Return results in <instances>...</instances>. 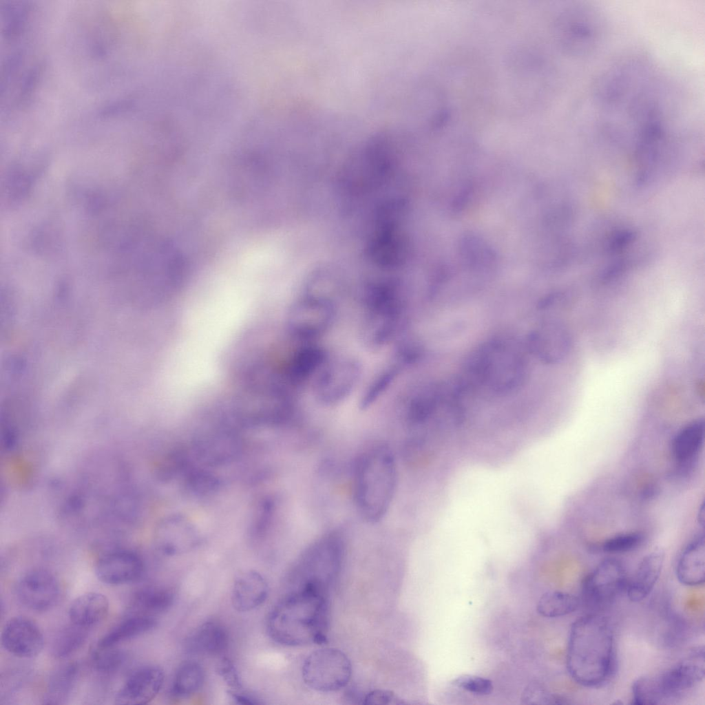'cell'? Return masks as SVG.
<instances>
[{
	"label": "cell",
	"mask_w": 705,
	"mask_h": 705,
	"mask_svg": "<svg viewBox=\"0 0 705 705\" xmlns=\"http://www.w3.org/2000/svg\"><path fill=\"white\" fill-rule=\"evenodd\" d=\"M329 611L328 594L310 587L296 588L272 608L266 631L283 646L323 644L327 641Z\"/></svg>",
	"instance_id": "1"
},
{
	"label": "cell",
	"mask_w": 705,
	"mask_h": 705,
	"mask_svg": "<svg viewBox=\"0 0 705 705\" xmlns=\"http://www.w3.org/2000/svg\"><path fill=\"white\" fill-rule=\"evenodd\" d=\"M566 664L571 677L583 686L597 687L609 679L614 669V636L605 616L589 613L572 624Z\"/></svg>",
	"instance_id": "2"
},
{
	"label": "cell",
	"mask_w": 705,
	"mask_h": 705,
	"mask_svg": "<svg viewBox=\"0 0 705 705\" xmlns=\"http://www.w3.org/2000/svg\"><path fill=\"white\" fill-rule=\"evenodd\" d=\"M398 481L394 454L386 443L364 450L352 470V497L359 516L376 523L383 518L394 499Z\"/></svg>",
	"instance_id": "3"
},
{
	"label": "cell",
	"mask_w": 705,
	"mask_h": 705,
	"mask_svg": "<svg viewBox=\"0 0 705 705\" xmlns=\"http://www.w3.org/2000/svg\"><path fill=\"white\" fill-rule=\"evenodd\" d=\"M704 649L691 650L680 662L655 675L638 677L632 686V704L655 705L682 699L704 677Z\"/></svg>",
	"instance_id": "4"
},
{
	"label": "cell",
	"mask_w": 705,
	"mask_h": 705,
	"mask_svg": "<svg viewBox=\"0 0 705 705\" xmlns=\"http://www.w3.org/2000/svg\"><path fill=\"white\" fill-rule=\"evenodd\" d=\"M345 543L337 529L329 530L310 543L294 565L297 588L311 587L328 594L342 567Z\"/></svg>",
	"instance_id": "5"
},
{
	"label": "cell",
	"mask_w": 705,
	"mask_h": 705,
	"mask_svg": "<svg viewBox=\"0 0 705 705\" xmlns=\"http://www.w3.org/2000/svg\"><path fill=\"white\" fill-rule=\"evenodd\" d=\"M361 374V364L356 358L328 357L311 382L315 401L325 407L340 404L355 390Z\"/></svg>",
	"instance_id": "6"
},
{
	"label": "cell",
	"mask_w": 705,
	"mask_h": 705,
	"mask_svg": "<svg viewBox=\"0 0 705 705\" xmlns=\"http://www.w3.org/2000/svg\"><path fill=\"white\" fill-rule=\"evenodd\" d=\"M352 674L350 659L342 651L334 647H323L311 652L302 667L305 684L321 693H332L345 688Z\"/></svg>",
	"instance_id": "7"
},
{
	"label": "cell",
	"mask_w": 705,
	"mask_h": 705,
	"mask_svg": "<svg viewBox=\"0 0 705 705\" xmlns=\"http://www.w3.org/2000/svg\"><path fill=\"white\" fill-rule=\"evenodd\" d=\"M628 579L624 566L616 558L602 560L584 579L582 599L593 609L609 605L626 590Z\"/></svg>",
	"instance_id": "8"
},
{
	"label": "cell",
	"mask_w": 705,
	"mask_h": 705,
	"mask_svg": "<svg viewBox=\"0 0 705 705\" xmlns=\"http://www.w3.org/2000/svg\"><path fill=\"white\" fill-rule=\"evenodd\" d=\"M336 306L329 299L308 296L291 308L289 326L293 334L306 342L325 335L336 319Z\"/></svg>",
	"instance_id": "9"
},
{
	"label": "cell",
	"mask_w": 705,
	"mask_h": 705,
	"mask_svg": "<svg viewBox=\"0 0 705 705\" xmlns=\"http://www.w3.org/2000/svg\"><path fill=\"white\" fill-rule=\"evenodd\" d=\"M16 593L19 601L34 611H46L58 600L60 589L55 576L48 570L36 569L18 582Z\"/></svg>",
	"instance_id": "10"
},
{
	"label": "cell",
	"mask_w": 705,
	"mask_h": 705,
	"mask_svg": "<svg viewBox=\"0 0 705 705\" xmlns=\"http://www.w3.org/2000/svg\"><path fill=\"white\" fill-rule=\"evenodd\" d=\"M1 644L10 654L32 658L43 649L44 638L37 624L24 616L10 619L2 630Z\"/></svg>",
	"instance_id": "11"
},
{
	"label": "cell",
	"mask_w": 705,
	"mask_h": 705,
	"mask_svg": "<svg viewBox=\"0 0 705 705\" xmlns=\"http://www.w3.org/2000/svg\"><path fill=\"white\" fill-rule=\"evenodd\" d=\"M144 564L136 553L118 549L101 556L95 565V574L102 582L118 585L134 582L141 577Z\"/></svg>",
	"instance_id": "12"
},
{
	"label": "cell",
	"mask_w": 705,
	"mask_h": 705,
	"mask_svg": "<svg viewBox=\"0 0 705 705\" xmlns=\"http://www.w3.org/2000/svg\"><path fill=\"white\" fill-rule=\"evenodd\" d=\"M163 670L157 666H143L127 679L115 697L116 704H145L153 700L164 682Z\"/></svg>",
	"instance_id": "13"
},
{
	"label": "cell",
	"mask_w": 705,
	"mask_h": 705,
	"mask_svg": "<svg viewBox=\"0 0 705 705\" xmlns=\"http://www.w3.org/2000/svg\"><path fill=\"white\" fill-rule=\"evenodd\" d=\"M269 594L266 580L259 572L247 570L235 578L231 590V603L239 612L253 611L266 601Z\"/></svg>",
	"instance_id": "14"
},
{
	"label": "cell",
	"mask_w": 705,
	"mask_h": 705,
	"mask_svg": "<svg viewBox=\"0 0 705 705\" xmlns=\"http://www.w3.org/2000/svg\"><path fill=\"white\" fill-rule=\"evenodd\" d=\"M664 558L661 549H655L644 556L627 582L625 591L631 601L640 602L651 593L661 574Z\"/></svg>",
	"instance_id": "15"
},
{
	"label": "cell",
	"mask_w": 705,
	"mask_h": 705,
	"mask_svg": "<svg viewBox=\"0 0 705 705\" xmlns=\"http://www.w3.org/2000/svg\"><path fill=\"white\" fill-rule=\"evenodd\" d=\"M156 534L162 551L167 555H173L180 546L196 543L199 533L189 519L182 515L174 514L160 523Z\"/></svg>",
	"instance_id": "16"
},
{
	"label": "cell",
	"mask_w": 705,
	"mask_h": 705,
	"mask_svg": "<svg viewBox=\"0 0 705 705\" xmlns=\"http://www.w3.org/2000/svg\"><path fill=\"white\" fill-rule=\"evenodd\" d=\"M229 636L226 627L216 620H207L198 626L186 641L187 650L196 654L219 655L229 646Z\"/></svg>",
	"instance_id": "17"
},
{
	"label": "cell",
	"mask_w": 705,
	"mask_h": 705,
	"mask_svg": "<svg viewBox=\"0 0 705 705\" xmlns=\"http://www.w3.org/2000/svg\"><path fill=\"white\" fill-rule=\"evenodd\" d=\"M678 580L687 586H697L705 579V539L699 534L682 551L676 566Z\"/></svg>",
	"instance_id": "18"
},
{
	"label": "cell",
	"mask_w": 705,
	"mask_h": 705,
	"mask_svg": "<svg viewBox=\"0 0 705 705\" xmlns=\"http://www.w3.org/2000/svg\"><path fill=\"white\" fill-rule=\"evenodd\" d=\"M704 420L698 418L687 423L676 434L671 450L679 465L686 468L694 463L704 444Z\"/></svg>",
	"instance_id": "19"
},
{
	"label": "cell",
	"mask_w": 705,
	"mask_h": 705,
	"mask_svg": "<svg viewBox=\"0 0 705 705\" xmlns=\"http://www.w3.org/2000/svg\"><path fill=\"white\" fill-rule=\"evenodd\" d=\"M109 607V600L105 595L88 592L72 601L68 614L72 623L89 629L106 618Z\"/></svg>",
	"instance_id": "20"
},
{
	"label": "cell",
	"mask_w": 705,
	"mask_h": 705,
	"mask_svg": "<svg viewBox=\"0 0 705 705\" xmlns=\"http://www.w3.org/2000/svg\"><path fill=\"white\" fill-rule=\"evenodd\" d=\"M328 359L324 348L312 341L306 342L295 352L291 360V380L298 385L312 382Z\"/></svg>",
	"instance_id": "21"
},
{
	"label": "cell",
	"mask_w": 705,
	"mask_h": 705,
	"mask_svg": "<svg viewBox=\"0 0 705 705\" xmlns=\"http://www.w3.org/2000/svg\"><path fill=\"white\" fill-rule=\"evenodd\" d=\"M240 448L239 441L224 433L197 441L193 450L198 459L209 465H215L232 459Z\"/></svg>",
	"instance_id": "22"
},
{
	"label": "cell",
	"mask_w": 705,
	"mask_h": 705,
	"mask_svg": "<svg viewBox=\"0 0 705 705\" xmlns=\"http://www.w3.org/2000/svg\"><path fill=\"white\" fill-rule=\"evenodd\" d=\"M175 595L172 589L158 586H149L136 591L132 604L139 614L151 615L167 611L173 604Z\"/></svg>",
	"instance_id": "23"
},
{
	"label": "cell",
	"mask_w": 705,
	"mask_h": 705,
	"mask_svg": "<svg viewBox=\"0 0 705 705\" xmlns=\"http://www.w3.org/2000/svg\"><path fill=\"white\" fill-rule=\"evenodd\" d=\"M151 615L138 614L127 618L104 635L97 646H116L118 643L147 633L156 626Z\"/></svg>",
	"instance_id": "24"
},
{
	"label": "cell",
	"mask_w": 705,
	"mask_h": 705,
	"mask_svg": "<svg viewBox=\"0 0 705 705\" xmlns=\"http://www.w3.org/2000/svg\"><path fill=\"white\" fill-rule=\"evenodd\" d=\"M204 678V671L199 663L186 661L178 666L175 673L171 693L178 697H189L202 687Z\"/></svg>",
	"instance_id": "25"
},
{
	"label": "cell",
	"mask_w": 705,
	"mask_h": 705,
	"mask_svg": "<svg viewBox=\"0 0 705 705\" xmlns=\"http://www.w3.org/2000/svg\"><path fill=\"white\" fill-rule=\"evenodd\" d=\"M580 603L579 598L574 594L558 591H547L538 599L536 611L545 618H558L576 611Z\"/></svg>",
	"instance_id": "26"
},
{
	"label": "cell",
	"mask_w": 705,
	"mask_h": 705,
	"mask_svg": "<svg viewBox=\"0 0 705 705\" xmlns=\"http://www.w3.org/2000/svg\"><path fill=\"white\" fill-rule=\"evenodd\" d=\"M399 360L381 370L365 388L359 401V407L367 409L374 405L387 391L399 375Z\"/></svg>",
	"instance_id": "27"
},
{
	"label": "cell",
	"mask_w": 705,
	"mask_h": 705,
	"mask_svg": "<svg viewBox=\"0 0 705 705\" xmlns=\"http://www.w3.org/2000/svg\"><path fill=\"white\" fill-rule=\"evenodd\" d=\"M78 669L76 664L70 663L54 673L49 683L46 704H61L67 699L74 686Z\"/></svg>",
	"instance_id": "28"
},
{
	"label": "cell",
	"mask_w": 705,
	"mask_h": 705,
	"mask_svg": "<svg viewBox=\"0 0 705 705\" xmlns=\"http://www.w3.org/2000/svg\"><path fill=\"white\" fill-rule=\"evenodd\" d=\"M88 628L72 623L63 629L56 636L52 644V653L58 658H64L78 650L85 642Z\"/></svg>",
	"instance_id": "29"
},
{
	"label": "cell",
	"mask_w": 705,
	"mask_h": 705,
	"mask_svg": "<svg viewBox=\"0 0 705 705\" xmlns=\"http://www.w3.org/2000/svg\"><path fill=\"white\" fill-rule=\"evenodd\" d=\"M124 653L115 646L101 647L97 646L92 655V660L96 670L102 673H111L118 669L125 661Z\"/></svg>",
	"instance_id": "30"
},
{
	"label": "cell",
	"mask_w": 705,
	"mask_h": 705,
	"mask_svg": "<svg viewBox=\"0 0 705 705\" xmlns=\"http://www.w3.org/2000/svg\"><path fill=\"white\" fill-rule=\"evenodd\" d=\"M643 539V535L639 532L620 534L605 540L601 545V549L609 554L625 553L638 547Z\"/></svg>",
	"instance_id": "31"
},
{
	"label": "cell",
	"mask_w": 705,
	"mask_h": 705,
	"mask_svg": "<svg viewBox=\"0 0 705 705\" xmlns=\"http://www.w3.org/2000/svg\"><path fill=\"white\" fill-rule=\"evenodd\" d=\"M451 684L459 689L476 695H488L494 690L490 680L474 675H459L452 680Z\"/></svg>",
	"instance_id": "32"
},
{
	"label": "cell",
	"mask_w": 705,
	"mask_h": 705,
	"mask_svg": "<svg viewBox=\"0 0 705 705\" xmlns=\"http://www.w3.org/2000/svg\"><path fill=\"white\" fill-rule=\"evenodd\" d=\"M523 703L527 704H564L568 703L560 695L550 693L540 684H529L522 695Z\"/></svg>",
	"instance_id": "33"
},
{
	"label": "cell",
	"mask_w": 705,
	"mask_h": 705,
	"mask_svg": "<svg viewBox=\"0 0 705 705\" xmlns=\"http://www.w3.org/2000/svg\"><path fill=\"white\" fill-rule=\"evenodd\" d=\"M187 487L198 494L213 493L220 486L218 479L212 474L200 470H191L187 478Z\"/></svg>",
	"instance_id": "34"
},
{
	"label": "cell",
	"mask_w": 705,
	"mask_h": 705,
	"mask_svg": "<svg viewBox=\"0 0 705 705\" xmlns=\"http://www.w3.org/2000/svg\"><path fill=\"white\" fill-rule=\"evenodd\" d=\"M187 465V454L175 450L165 455L158 464L157 472L162 479L169 480L181 472Z\"/></svg>",
	"instance_id": "35"
},
{
	"label": "cell",
	"mask_w": 705,
	"mask_h": 705,
	"mask_svg": "<svg viewBox=\"0 0 705 705\" xmlns=\"http://www.w3.org/2000/svg\"><path fill=\"white\" fill-rule=\"evenodd\" d=\"M217 672L229 688V691H242L240 677L231 660L227 657H222L218 664Z\"/></svg>",
	"instance_id": "36"
},
{
	"label": "cell",
	"mask_w": 705,
	"mask_h": 705,
	"mask_svg": "<svg viewBox=\"0 0 705 705\" xmlns=\"http://www.w3.org/2000/svg\"><path fill=\"white\" fill-rule=\"evenodd\" d=\"M358 703L362 704H401L404 702L391 691L373 689L362 694L359 693Z\"/></svg>",
	"instance_id": "37"
},
{
	"label": "cell",
	"mask_w": 705,
	"mask_h": 705,
	"mask_svg": "<svg viewBox=\"0 0 705 705\" xmlns=\"http://www.w3.org/2000/svg\"><path fill=\"white\" fill-rule=\"evenodd\" d=\"M228 693L232 699L238 704L255 705L260 704L261 703L259 702L258 699L244 693L243 691L235 692L229 691Z\"/></svg>",
	"instance_id": "38"
},
{
	"label": "cell",
	"mask_w": 705,
	"mask_h": 705,
	"mask_svg": "<svg viewBox=\"0 0 705 705\" xmlns=\"http://www.w3.org/2000/svg\"><path fill=\"white\" fill-rule=\"evenodd\" d=\"M633 238V233L631 231H624L616 235L610 244V249L613 251L620 250L629 244Z\"/></svg>",
	"instance_id": "39"
},
{
	"label": "cell",
	"mask_w": 705,
	"mask_h": 705,
	"mask_svg": "<svg viewBox=\"0 0 705 705\" xmlns=\"http://www.w3.org/2000/svg\"><path fill=\"white\" fill-rule=\"evenodd\" d=\"M704 514H705V503H704V501H703L702 504H701V505L699 506V510H698V514H697V520H698L699 525L701 527H704V518H705V515Z\"/></svg>",
	"instance_id": "40"
}]
</instances>
